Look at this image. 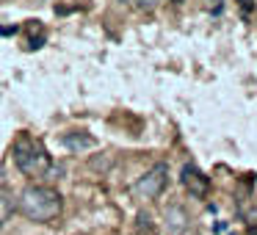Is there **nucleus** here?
<instances>
[{"label":"nucleus","instance_id":"f257e3e1","mask_svg":"<svg viewBox=\"0 0 257 235\" xmlns=\"http://www.w3.org/2000/svg\"><path fill=\"white\" fill-rule=\"evenodd\" d=\"M61 207H64V196L50 185H28L17 196V210L28 221H36V224L53 221L61 213Z\"/></svg>","mask_w":257,"mask_h":235},{"label":"nucleus","instance_id":"f03ea898","mask_svg":"<svg viewBox=\"0 0 257 235\" xmlns=\"http://www.w3.org/2000/svg\"><path fill=\"white\" fill-rule=\"evenodd\" d=\"M14 163L28 177H42V174L50 172V155H47V150L39 141H31V139H20L14 144Z\"/></svg>","mask_w":257,"mask_h":235},{"label":"nucleus","instance_id":"7ed1b4c3","mask_svg":"<svg viewBox=\"0 0 257 235\" xmlns=\"http://www.w3.org/2000/svg\"><path fill=\"white\" fill-rule=\"evenodd\" d=\"M166 185H169V166L166 163H155L150 172H144L136 180L133 188H136V194H139V199H158Z\"/></svg>","mask_w":257,"mask_h":235},{"label":"nucleus","instance_id":"20e7f679","mask_svg":"<svg viewBox=\"0 0 257 235\" xmlns=\"http://www.w3.org/2000/svg\"><path fill=\"white\" fill-rule=\"evenodd\" d=\"M180 183L185 185V191H188L194 199H205V196L210 194V180H207V174L199 172L194 163H185L183 166V172H180Z\"/></svg>","mask_w":257,"mask_h":235},{"label":"nucleus","instance_id":"39448f33","mask_svg":"<svg viewBox=\"0 0 257 235\" xmlns=\"http://www.w3.org/2000/svg\"><path fill=\"white\" fill-rule=\"evenodd\" d=\"M61 144L67 147V150H72V152H86V150H94L97 147V139L89 136V133H83V130H72V133L61 136Z\"/></svg>","mask_w":257,"mask_h":235},{"label":"nucleus","instance_id":"423d86ee","mask_svg":"<svg viewBox=\"0 0 257 235\" xmlns=\"http://www.w3.org/2000/svg\"><path fill=\"white\" fill-rule=\"evenodd\" d=\"M185 224H188V216L180 205H172L166 210V227H169V235H183Z\"/></svg>","mask_w":257,"mask_h":235},{"label":"nucleus","instance_id":"0eeeda50","mask_svg":"<svg viewBox=\"0 0 257 235\" xmlns=\"http://www.w3.org/2000/svg\"><path fill=\"white\" fill-rule=\"evenodd\" d=\"M17 213V196L12 194H0V227H6Z\"/></svg>","mask_w":257,"mask_h":235},{"label":"nucleus","instance_id":"6e6552de","mask_svg":"<svg viewBox=\"0 0 257 235\" xmlns=\"http://www.w3.org/2000/svg\"><path fill=\"white\" fill-rule=\"evenodd\" d=\"M122 3H130V6L139 9V12H152V9L161 6L163 0H122Z\"/></svg>","mask_w":257,"mask_h":235},{"label":"nucleus","instance_id":"1a4fd4ad","mask_svg":"<svg viewBox=\"0 0 257 235\" xmlns=\"http://www.w3.org/2000/svg\"><path fill=\"white\" fill-rule=\"evenodd\" d=\"M111 155H105V158H91V169H97V172H100V169H111Z\"/></svg>","mask_w":257,"mask_h":235},{"label":"nucleus","instance_id":"9d476101","mask_svg":"<svg viewBox=\"0 0 257 235\" xmlns=\"http://www.w3.org/2000/svg\"><path fill=\"white\" fill-rule=\"evenodd\" d=\"M150 227H152L150 213H139V229H150Z\"/></svg>","mask_w":257,"mask_h":235},{"label":"nucleus","instance_id":"9b49d317","mask_svg":"<svg viewBox=\"0 0 257 235\" xmlns=\"http://www.w3.org/2000/svg\"><path fill=\"white\" fill-rule=\"evenodd\" d=\"M17 25H6V28H0V36H14V34H17Z\"/></svg>","mask_w":257,"mask_h":235},{"label":"nucleus","instance_id":"f8f14e48","mask_svg":"<svg viewBox=\"0 0 257 235\" xmlns=\"http://www.w3.org/2000/svg\"><path fill=\"white\" fill-rule=\"evenodd\" d=\"M238 3H240V9H243V12H246V14H249V12H251V0H238Z\"/></svg>","mask_w":257,"mask_h":235},{"label":"nucleus","instance_id":"ddd939ff","mask_svg":"<svg viewBox=\"0 0 257 235\" xmlns=\"http://www.w3.org/2000/svg\"><path fill=\"white\" fill-rule=\"evenodd\" d=\"M3 188H6V172H3V166H0V194H3Z\"/></svg>","mask_w":257,"mask_h":235},{"label":"nucleus","instance_id":"4468645a","mask_svg":"<svg viewBox=\"0 0 257 235\" xmlns=\"http://www.w3.org/2000/svg\"><path fill=\"white\" fill-rule=\"evenodd\" d=\"M45 45V36H39V39H31V47H42Z\"/></svg>","mask_w":257,"mask_h":235},{"label":"nucleus","instance_id":"2eb2a0df","mask_svg":"<svg viewBox=\"0 0 257 235\" xmlns=\"http://www.w3.org/2000/svg\"><path fill=\"white\" fill-rule=\"evenodd\" d=\"M172 3H177V6H180V3H183V0H172Z\"/></svg>","mask_w":257,"mask_h":235}]
</instances>
